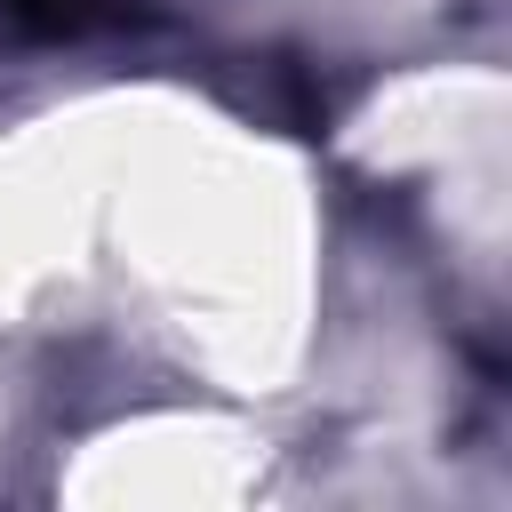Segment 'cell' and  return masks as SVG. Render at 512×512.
<instances>
[{
	"mask_svg": "<svg viewBox=\"0 0 512 512\" xmlns=\"http://www.w3.org/2000/svg\"><path fill=\"white\" fill-rule=\"evenodd\" d=\"M0 16L16 32H80L96 16V0H0Z\"/></svg>",
	"mask_w": 512,
	"mask_h": 512,
	"instance_id": "cell-1",
	"label": "cell"
}]
</instances>
